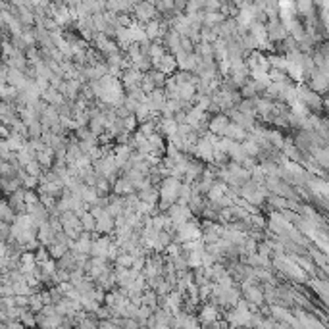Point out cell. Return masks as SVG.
Segmentation results:
<instances>
[{"label":"cell","mask_w":329,"mask_h":329,"mask_svg":"<svg viewBox=\"0 0 329 329\" xmlns=\"http://www.w3.org/2000/svg\"><path fill=\"white\" fill-rule=\"evenodd\" d=\"M167 216H169V219H171V223H173V231H175L181 223H185V221L193 219V212H191V208H189L187 204L173 202L171 206H167Z\"/></svg>","instance_id":"2"},{"label":"cell","mask_w":329,"mask_h":329,"mask_svg":"<svg viewBox=\"0 0 329 329\" xmlns=\"http://www.w3.org/2000/svg\"><path fill=\"white\" fill-rule=\"evenodd\" d=\"M229 121H231V119H229L225 114H218L212 121H208V129H210V133H214L216 137H223Z\"/></svg>","instance_id":"15"},{"label":"cell","mask_w":329,"mask_h":329,"mask_svg":"<svg viewBox=\"0 0 329 329\" xmlns=\"http://www.w3.org/2000/svg\"><path fill=\"white\" fill-rule=\"evenodd\" d=\"M121 123H123V131H129V133H133V131H135V127L139 125V123H137L135 114H129V115L121 117Z\"/></svg>","instance_id":"40"},{"label":"cell","mask_w":329,"mask_h":329,"mask_svg":"<svg viewBox=\"0 0 329 329\" xmlns=\"http://www.w3.org/2000/svg\"><path fill=\"white\" fill-rule=\"evenodd\" d=\"M308 285L314 289V293H318V295H320L322 302L326 304V302H328V289H329L328 277H318V275H314V279H312Z\"/></svg>","instance_id":"17"},{"label":"cell","mask_w":329,"mask_h":329,"mask_svg":"<svg viewBox=\"0 0 329 329\" xmlns=\"http://www.w3.org/2000/svg\"><path fill=\"white\" fill-rule=\"evenodd\" d=\"M25 212L33 218V221L37 223V227L43 223V221H47V219L50 218V212H49V208L39 200V202H35V204H29L27 208H25Z\"/></svg>","instance_id":"8"},{"label":"cell","mask_w":329,"mask_h":329,"mask_svg":"<svg viewBox=\"0 0 329 329\" xmlns=\"http://www.w3.org/2000/svg\"><path fill=\"white\" fill-rule=\"evenodd\" d=\"M296 99L306 106L308 110H318L322 106V97L318 95V93H314L310 87H306V85H298L296 87Z\"/></svg>","instance_id":"3"},{"label":"cell","mask_w":329,"mask_h":329,"mask_svg":"<svg viewBox=\"0 0 329 329\" xmlns=\"http://www.w3.org/2000/svg\"><path fill=\"white\" fill-rule=\"evenodd\" d=\"M108 270V260L102 258V256H91L89 258V264H87V272H89V277L95 281L99 275H102Z\"/></svg>","instance_id":"6"},{"label":"cell","mask_w":329,"mask_h":329,"mask_svg":"<svg viewBox=\"0 0 329 329\" xmlns=\"http://www.w3.org/2000/svg\"><path fill=\"white\" fill-rule=\"evenodd\" d=\"M43 304H45V302H43V298H41V295H39V293H37V295H33V293H31V295L27 296V308H29V310L39 312V310L43 308Z\"/></svg>","instance_id":"35"},{"label":"cell","mask_w":329,"mask_h":329,"mask_svg":"<svg viewBox=\"0 0 329 329\" xmlns=\"http://www.w3.org/2000/svg\"><path fill=\"white\" fill-rule=\"evenodd\" d=\"M47 250H49V254H50V258H54V260H58L60 256H64L69 248L66 247V245H62V243H50L49 247H47Z\"/></svg>","instance_id":"29"},{"label":"cell","mask_w":329,"mask_h":329,"mask_svg":"<svg viewBox=\"0 0 329 329\" xmlns=\"http://www.w3.org/2000/svg\"><path fill=\"white\" fill-rule=\"evenodd\" d=\"M152 62V66L158 69V71H162L164 75H171V73H175V67H177V62H175V56L171 54H162L160 58H156V60H150Z\"/></svg>","instance_id":"5"},{"label":"cell","mask_w":329,"mask_h":329,"mask_svg":"<svg viewBox=\"0 0 329 329\" xmlns=\"http://www.w3.org/2000/svg\"><path fill=\"white\" fill-rule=\"evenodd\" d=\"M39 121L43 123V127L45 129H50L54 123L60 121V114H58V108L52 106V104H47V108L41 112V115H39Z\"/></svg>","instance_id":"14"},{"label":"cell","mask_w":329,"mask_h":329,"mask_svg":"<svg viewBox=\"0 0 329 329\" xmlns=\"http://www.w3.org/2000/svg\"><path fill=\"white\" fill-rule=\"evenodd\" d=\"M308 87L318 93V95H324L328 91V69H318L316 73L310 75V81H308Z\"/></svg>","instance_id":"4"},{"label":"cell","mask_w":329,"mask_h":329,"mask_svg":"<svg viewBox=\"0 0 329 329\" xmlns=\"http://www.w3.org/2000/svg\"><path fill=\"white\" fill-rule=\"evenodd\" d=\"M49 258H50V254H49L47 247H41V248L35 250V262H37V264H43V262H47Z\"/></svg>","instance_id":"42"},{"label":"cell","mask_w":329,"mask_h":329,"mask_svg":"<svg viewBox=\"0 0 329 329\" xmlns=\"http://www.w3.org/2000/svg\"><path fill=\"white\" fill-rule=\"evenodd\" d=\"M233 2H237V4H241V2H243V0H233Z\"/></svg>","instance_id":"46"},{"label":"cell","mask_w":329,"mask_h":329,"mask_svg":"<svg viewBox=\"0 0 329 329\" xmlns=\"http://www.w3.org/2000/svg\"><path fill=\"white\" fill-rule=\"evenodd\" d=\"M54 237H56V231L52 229V225L47 221H43L39 227H37V239L43 247H49L50 243H54Z\"/></svg>","instance_id":"12"},{"label":"cell","mask_w":329,"mask_h":329,"mask_svg":"<svg viewBox=\"0 0 329 329\" xmlns=\"http://www.w3.org/2000/svg\"><path fill=\"white\" fill-rule=\"evenodd\" d=\"M137 197L145 202H150V204H158V189L156 187H148V189H139L135 191Z\"/></svg>","instance_id":"22"},{"label":"cell","mask_w":329,"mask_h":329,"mask_svg":"<svg viewBox=\"0 0 329 329\" xmlns=\"http://www.w3.org/2000/svg\"><path fill=\"white\" fill-rule=\"evenodd\" d=\"M6 237H10V223L0 219V241H4Z\"/></svg>","instance_id":"44"},{"label":"cell","mask_w":329,"mask_h":329,"mask_svg":"<svg viewBox=\"0 0 329 329\" xmlns=\"http://www.w3.org/2000/svg\"><path fill=\"white\" fill-rule=\"evenodd\" d=\"M110 245H112V241H110L108 237H99V239H95V241L91 243V252H89V256H102V258H106Z\"/></svg>","instance_id":"16"},{"label":"cell","mask_w":329,"mask_h":329,"mask_svg":"<svg viewBox=\"0 0 329 329\" xmlns=\"http://www.w3.org/2000/svg\"><path fill=\"white\" fill-rule=\"evenodd\" d=\"M218 308L214 304H206L200 308V314H198V324L202 326H218Z\"/></svg>","instance_id":"11"},{"label":"cell","mask_w":329,"mask_h":329,"mask_svg":"<svg viewBox=\"0 0 329 329\" xmlns=\"http://www.w3.org/2000/svg\"><path fill=\"white\" fill-rule=\"evenodd\" d=\"M79 219H81V227H83V231H87V233H95V225H97V218L89 212V210H85L81 216H79Z\"/></svg>","instance_id":"26"},{"label":"cell","mask_w":329,"mask_h":329,"mask_svg":"<svg viewBox=\"0 0 329 329\" xmlns=\"http://www.w3.org/2000/svg\"><path fill=\"white\" fill-rule=\"evenodd\" d=\"M135 12H137L139 19H145V21H148V19L154 16V8H152L150 2H139V4L135 6Z\"/></svg>","instance_id":"24"},{"label":"cell","mask_w":329,"mask_h":329,"mask_svg":"<svg viewBox=\"0 0 329 329\" xmlns=\"http://www.w3.org/2000/svg\"><path fill=\"white\" fill-rule=\"evenodd\" d=\"M156 119H148V121H143V123H139V133H143L145 137H148V135H152L154 131H156Z\"/></svg>","instance_id":"37"},{"label":"cell","mask_w":329,"mask_h":329,"mask_svg":"<svg viewBox=\"0 0 329 329\" xmlns=\"http://www.w3.org/2000/svg\"><path fill=\"white\" fill-rule=\"evenodd\" d=\"M145 104L152 110V112H160L165 104V93L162 89H158V87L152 89V91L147 95V102H145Z\"/></svg>","instance_id":"10"},{"label":"cell","mask_w":329,"mask_h":329,"mask_svg":"<svg viewBox=\"0 0 329 329\" xmlns=\"http://www.w3.org/2000/svg\"><path fill=\"white\" fill-rule=\"evenodd\" d=\"M43 123L39 121V119H35L33 123H29L27 125V137L29 139H41V135H43Z\"/></svg>","instance_id":"33"},{"label":"cell","mask_w":329,"mask_h":329,"mask_svg":"<svg viewBox=\"0 0 329 329\" xmlns=\"http://www.w3.org/2000/svg\"><path fill=\"white\" fill-rule=\"evenodd\" d=\"M75 137H77V141H87V139H95V135L91 133V129H87L85 125H81V127H77V129H75Z\"/></svg>","instance_id":"41"},{"label":"cell","mask_w":329,"mask_h":329,"mask_svg":"<svg viewBox=\"0 0 329 329\" xmlns=\"http://www.w3.org/2000/svg\"><path fill=\"white\" fill-rule=\"evenodd\" d=\"M17 119V108L14 102H6V100H0V123L4 125H12L14 121Z\"/></svg>","instance_id":"9"},{"label":"cell","mask_w":329,"mask_h":329,"mask_svg":"<svg viewBox=\"0 0 329 329\" xmlns=\"http://www.w3.org/2000/svg\"><path fill=\"white\" fill-rule=\"evenodd\" d=\"M12 289H14V295H23V296H27V295L33 293V289L29 287V283H27L23 277L12 281Z\"/></svg>","instance_id":"25"},{"label":"cell","mask_w":329,"mask_h":329,"mask_svg":"<svg viewBox=\"0 0 329 329\" xmlns=\"http://www.w3.org/2000/svg\"><path fill=\"white\" fill-rule=\"evenodd\" d=\"M35 202H39V195L33 189H25V204L29 206V204H35Z\"/></svg>","instance_id":"43"},{"label":"cell","mask_w":329,"mask_h":329,"mask_svg":"<svg viewBox=\"0 0 329 329\" xmlns=\"http://www.w3.org/2000/svg\"><path fill=\"white\" fill-rule=\"evenodd\" d=\"M135 191H137L135 185H133L127 177H121V179H115V181H114V193L119 195V197L131 195V193H135Z\"/></svg>","instance_id":"20"},{"label":"cell","mask_w":329,"mask_h":329,"mask_svg":"<svg viewBox=\"0 0 329 329\" xmlns=\"http://www.w3.org/2000/svg\"><path fill=\"white\" fill-rule=\"evenodd\" d=\"M147 75L150 77V81L154 83V87H158V89H162V87H164L165 77H167V75H164L162 71H158V69H154V71H148Z\"/></svg>","instance_id":"39"},{"label":"cell","mask_w":329,"mask_h":329,"mask_svg":"<svg viewBox=\"0 0 329 329\" xmlns=\"http://www.w3.org/2000/svg\"><path fill=\"white\" fill-rule=\"evenodd\" d=\"M114 262H115V268H129L131 262H133V256H131L129 252H123V250H121V252L115 256Z\"/></svg>","instance_id":"36"},{"label":"cell","mask_w":329,"mask_h":329,"mask_svg":"<svg viewBox=\"0 0 329 329\" xmlns=\"http://www.w3.org/2000/svg\"><path fill=\"white\" fill-rule=\"evenodd\" d=\"M247 135H248V131L245 129V127H241V125H237L235 121H229V125H227V129H225V135L223 137H227V139H231V141H245L247 139Z\"/></svg>","instance_id":"19"},{"label":"cell","mask_w":329,"mask_h":329,"mask_svg":"<svg viewBox=\"0 0 329 329\" xmlns=\"http://www.w3.org/2000/svg\"><path fill=\"white\" fill-rule=\"evenodd\" d=\"M260 95V91H258V87H256V83L254 81H245L243 85H241V97H245V99H254V97H258Z\"/></svg>","instance_id":"27"},{"label":"cell","mask_w":329,"mask_h":329,"mask_svg":"<svg viewBox=\"0 0 329 329\" xmlns=\"http://www.w3.org/2000/svg\"><path fill=\"white\" fill-rule=\"evenodd\" d=\"M95 231H97V233H112V231H114V218L110 216L106 210H102L100 216H97Z\"/></svg>","instance_id":"18"},{"label":"cell","mask_w":329,"mask_h":329,"mask_svg":"<svg viewBox=\"0 0 329 329\" xmlns=\"http://www.w3.org/2000/svg\"><path fill=\"white\" fill-rule=\"evenodd\" d=\"M204 252V250H202ZM202 252L200 250H189L187 252V266L189 268H198V266H202Z\"/></svg>","instance_id":"30"},{"label":"cell","mask_w":329,"mask_h":329,"mask_svg":"<svg viewBox=\"0 0 329 329\" xmlns=\"http://www.w3.org/2000/svg\"><path fill=\"white\" fill-rule=\"evenodd\" d=\"M21 169H23L25 173H29V175H35V177H41V175H43V171H45V169H43V165L39 164L35 158H33V160H29V162L23 165Z\"/></svg>","instance_id":"32"},{"label":"cell","mask_w":329,"mask_h":329,"mask_svg":"<svg viewBox=\"0 0 329 329\" xmlns=\"http://www.w3.org/2000/svg\"><path fill=\"white\" fill-rule=\"evenodd\" d=\"M214 262H216V258H214L210 252H206V250H204V252H202V266L206 268V266H212Z\"/></svg>","instance_id":"45"},{"label":"cell","mask_w":329,"mask_h":329,"mask_svg":"<svg viewBox=\"0 0 329 329\" xmlns=\"http://www.w3.org/2000/svg\"><path fill=\"white\" fill-rule=\"evenodd\" d=\"M241 147H243V150H245V154H247V156L256 158V156H260V154H262V150H260L258 143H256V141H252L250 137H247L245 141H241Z\"/></svg>","instance_id":"23"},{"label":"cell","mask_w":329,"mask_h":329,"mask_svg":"<svg viewBox=\"0 0 329 329\" xmlns=\"http://www.w3.org/2000/svg\"><path fill=\"white\" fill-rule=\"evenodd\" d=\"M41 99L47 102V104H52V106H60L66 99L62 97V93L58 91V89H52V87H49L47 91H43L41 93Z\"/></svg>","instance_id":"21"},{"label":"cell","mask_w":329,"mask_h":329,"mask_svg":"<svg viewBox=\"0 0 329 329\" xmlns=\"http://www.w3.org/2000/svg\"><path fill=\"white\" fill-rule=\"evenodd\" d=\"M73 287H75L81 295H89V293L95 289V283H93V279H91V277H89V279H85V277H83V279L75 281V283H73Z\"/></svg>","instance_id":"31"},{"label":"cell","mask_w":329,"mask_h":329,"mask_svg":"<svg viewBox=\"0 0 329 329\" xmlns=\"http://www.w3.org/2000/svg\"><path fill=\"white\" fill-rule=\"evenodd\" d=\"M8 204H10V208H12L16 214L25 212V208H27V204H25V189H21V187L16 189V191L10 195Z\"/></svg>","instance_id":"13"},{"label":"cell","mask_w":329,"mask_h":329,"mask_svg":"<svg viewBox=\"0 0 329 329\" xmlns=\"http://www.w3.org/2000/svg\"><path fill=\"white\" fill-rule=\"evenodd\" d=\"M141 304H147V306H150L152 310L158 306V295L154 293V289H148V291H143V293H141Z\"/></svg>","instance_id":"28"},{"label":"cell","mask_w":329,"mask_h":329,"mask_svg":"<svg viewBox=\"0 0 329 329\" xmlns=\"http://www.w3.org/2000/svg\"><path fill=\"white\" fill-rule=\"evenodd\" d=\"M179 189H181V179L177 177H164L158 189V202L160 208H167L173 202H177L179 197Z\"/></svg>","instance_id":"1"},{"label":"cell","mask_w":329,"mask_h":329,"mask_svg":"<svg viewBox=\"0 0 329 329\" xmlns=\"http://www.w3.org/2000/svg\"><path fill=\"white\" fill-rule=\"evenodd\" d=\"M266 198H268L270 206H274L275 210H283V208H287V198H283V197H279V195H268Z\"/></svg>","instance_id":"38"},{"label":"cell","mask_w":329,"mask_h":329,"mask_svg":"<svg viewBox=\"0 0 329 329\" xmlns=\"http://www.w3.org/2000/svg\"><path fill=\"white\" fill-rule=\"evenodd\" d=\"M141 79H143V71H139V69H135L133 66L129 67V69H123L121 71V85H123V89H135V87H139L141 85Z\"/></svg>","instance_id":"7"},{"label":"cell","mask_w":329,"mask_h":329,"mask_svg":"<svg viewBox=\"0 0 329 329\" xmlns=\"http://www.w3.org/2000/svg\"><path fill=\"white\" fill-rule=\"evenodd\" d=\"M14 218H16V212L10 208V204H8V202H4V200H0V219H2V221L12 223Z\"/></svg>","instance_id":"34"}]
</instances>
